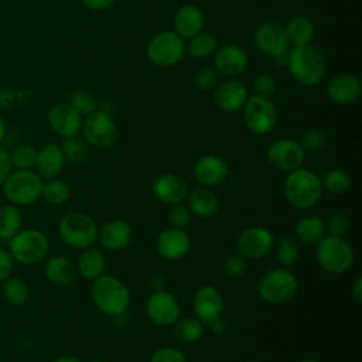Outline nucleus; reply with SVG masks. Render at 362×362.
I'll return each instance as SVG.
<instances>
[{"mask_svg": "<svg viewBox=\"0 0 362 362\" xmlns=\"http://www.w3.org/2000/svg\"><path fill=\"white\" fill-rule=\"evenodd\" d=\"M321 184H322V188H325L328 192L341 195L349 189L351 175L345 170L335 168V170L328 171L324 175V178L321 180Z\"/></svg>", "mask_w": 362, "mask_h": 362, "instance_id": "39", "label": "nucleus"}, {"mask_svg": "<svg viewBox=\"0 0 362 362\" xmlns=\"http://www.w3.org/2000/svg\"><path fill=\"white\" fill-rule=\"evenodd\" d=\"M205 16L198 6L185 4L180 7L174 17L175 34H178L182 40L192 38L198 33L204 31Z\"/></svg>", "mask_w": 362, "mask_h": 362, "instance_id": "24", "label": "nucleus"}, {"mask_svg": "<svg viewBox=\"0 0 362 362\" xmlns=\"http://www.w3.org/2000/svg\"><path fill=\"white\" fill-rule=\"evenodd\" d=\"M82 3L85 4V7L90 10L100 11V10L109 8L115 3V0H82Z\"/></svg>", "mask_w": 362, "mask_h": 362, "instance_id": "51", "label": "nucleus"}, {"mask_svg": "<svg viewBox=\"0 0 362 362\" xmlns=\"http://www.w3.org/2000/svg\"><path fill=\"white\" fill-rule=\"evenodd\" d=\"M146 54L151 64L167 68L182 59L185 54V44L178 34L173 31H163L150 40Z\"/></svg>", "mask_w": 362, "mask_h": 362, "instance_id": "9", "label": "nucleus"}, {"mask_svg": "<svg viewBox=\"0 0 362 362\" xmlns=\"http://www.w3.org/2000/svg\"><path fill=\"white\" fill-rule=\"evenodd\" d=\"M188 201V209L191 214L199 218H212L219 211V199L218 197L208 188H195L188 191L185 198Z\"/></svg>", "mask_w": 362, "mask_h": 362, "instance_id": "27", "label": "nucleus"}, {"mask_svg": "<svg viewBox=\"0 0 362 362\" xmlns=\"http://www.w3.org/2000/svg\"><path fill=\"white\" fill-rule=\"evenodd\" d=\"M61 150L65 156V160L74 163V164H81L83 163L88 156H89V147L88 143L78 137V136H71V137H64Z\"/></svg>", "mask_w": 362, "mask_h": 362, "instance_id": "34", "label": "nucleus"}, {"mask_svg": "<svg viewBox=\"0 0 362 362\" xmlns=\"http://www.w3.org/2000/svg\"><path fill=\"white\" fill-rule=\"evenodd\" d=\"M45 277L57 286H69L78 277V269L74 262L65 256L51 257L44 269Z\"/></svg>", "mask_w": 362, "mask_h": 362, "instance_id": "28", "label": "nucleus"}, {"mask_svg": "<svg viewBox=\"0 0 362 362\" xmlns=\"http://www.w3.org/2000/svg\"><path fill=\"white\" fill-rule=\"evenodd\" d=\"M194 177L204 187H215L225 181L229 173L226 161L215 154H206L194 164Z\"/></svg>", "mask_w": 362, "mask_h": 362, "instance_id": "20", "label": "nucleus"}, {"mask_svg": "<svg viewBox=\"0 0 362 362\" xmlns=\"http://www.w3.org/2000/svg\"><path fill=\"white\" fill-rule=\"evenodd\" d=\"M253 40L257 49L270 57H276L277 54L288 49L284 27L274 21L260 24L255 31Z\"/></svg>", "mask_w": 362, "mask_h": 362, "instance_id": "17", "label": "nucleus"}, {"mask_svg": "<svg viewBox=\"0 0 362 362\" xmlns=\"http://www.w3.org/2000/svg\"><path fill=\"white\" fill-rule=\"evenodd\" d=\"M42 181L37 173L30 170H17L7 175L3 182V191L7 199L17 205H30L41 197Z\"/></svg>", "mask_w": 362, "mask_h": 362, "instance_id": "7", "label": "nucleus"}, {"mask_svg": "<svg viewBox=\"0 0 362 362\" xmlns=\"http://www.w3.org/2000/svg\"><path fill=\"white\" fill-rule=\"evenodd\" d=\"M315 257L318 264L331 274L346 273L354 264V249L342 236L325 235L317 243Z\"/></svg>", "mask_w": 362, "mask_h": 362, "instance_id": "4", "label": "nucleus"}, {"mask_svg": "<svg viewBox=\"0 0 362 362\" xmlns=\"http://www.w3.org/2000/svg\"><path fill=\"white\" fill-rule=\"evenodd\" d=\"M322 189L317 174L301 167L290 171L283 184L286 199L297 209L313 208L320 201Z\"/></svg>", "mask_w": 362, "mask_h": 362, "instance_id": "3", "label": "nucleus"}, {"mask_svg": "<svg viewBox=\"0 0 362 362\" xmlns=\"http://www.w3.org/2000/svg\"><path fill=\"white\" fill-rule=\"evenodd\" d=\"M76 112L81 116H88L93 112H96V103L95 99L85 90H76L71 95V102H69Z\"/></svg>", "mask_w": 362, "mask_h": 362, "instance_id": "41", "label": "nucleus"}, {"mask_svg": "<svg viewBox=\"0 0 362 362\" xmlns=\"http://www.w3.org/2000/svg\"><path fill=\"white\" fill-rule=\"evenodd\" d=\"M150 362H187L185 355L177 349V348H171V346H164L157 349L151 358Z\"/></svg>", "mask_w": 362, "mask_h": 362, "instance_id": "47", "label": "nucleus"}, {"mask_svg": "<svg viewBox=\"0 0 362 362\" xmlns=\"http://www.w3.org/2000/svg\"><path fill=\"white\" fill-rule=\"evenodd\" d=\"M144 310L150 321L158 327L174 325L181 313L177 298L164 290L151 293L146 300Z\"/></svg>", "mask_w": 362, "mask_h": 362, "instance_id": "12", "label": "nucleus"}, {"mask_svg": "<svg viewBox=\"0 0 362 362\" xmlns=\"http://www.w3.org/2000/svg\"><path fill=\"white\" fill-rule=\"evenodd\" d=\"M253 89H255V95L263 96V98H269L274 93L276 90V79L272 75H259L256 76L255 82H253Z\"/></svg>", "mask_w": 362, "mask_h": 362, "instance_id": "48", "label": "nucleus"}, {"mask_svg": "<svg viewBox=\"0 0 362 362\" xmlns=\"http://www.w3.org/2000/svg\"><path fill=\"white\" fill-rule=\"evenodd\" d=\"M222 269H223L225 274H228L229 277H239L246 270V259L242 255H239V253L229 255L223 260Z\"/></svg>", "mask_w": 362, "mask_h": 362, "instance_id": "46", "label": "nucleus"}, {"mask_svg": "<svg viewBox=\"0 0 362 362\" xmlns=\"http://www.w3.org/2000/svg\"><path fill=\"white\" fill-rule=\"evenodd\" d=\"M351 294H352L355 301H358V303L362 301V277L361 276L355 280V283L352 286V290H351Z\"/></svg>", "mask_w": 362, "mask_h": 362, "instance_id": "52", "label": "nucleus"}, {"mask_svg": "<svg viewBox=\"0 0 362 362\" xmlns=\"http://www.w3.org/2000/svg\"><path fill=\"white\" fill-rule=\"evenodd\" d=\"M298 288L296 274L287 267L272 269L257 283L259 296L270 304H281L291 300Z\"/></svg>", "mask_w": 362, "mask_h": 362, "instance_id": "5", "label": "nucleus"}, {"mask_svg": "<svg viewBox=\"0 0 362 362\" xmlns=\"http://www.w3.org/2000/svg\"><path fill=\"white\" fill-rule=\"evenodd\" d=\"M300 256V247L298 243L290 238L283 236L276 243V257L277 262L281 264V267H290L293 266Z\"/></svg>", "mask_w": 362, "mask_h": 362, "instance_id": "38", "label": "nucleus"}, {"mask_svg": "<svg viewBox=\"0 0 362 362\" xmlns=\"http://www.w3.org/2000/svg\"><path fill=\"white\" fill-rule=\"evenodd\" d=\"M191 211L188 209L187 205H182L181 204H174V205H170V209H168V214H167V218L171 223L173 228H180V229H184L185 226L189 225L191 222Z\"/></svg>", "mask_w": 362, "mask_h": 362, "instance_id": "42", "label": "nucleus"}, {"mask_svg": "<svg viewBox=\"0 0 362 362\" xmlns=\"http://www.w3.org/2000/svg\"><path fill=\"white\" fill-rule=\"evenodd\" d=\"M8 249L13 259L23 264H34L42 260L48 252V238L38 229L18 230L10 240Z\"/></svg>", "mask_w": 362, "mask_h": 362, "instance_id": "8", "label": "nucleus"}, {"mask_svg": "<svg viewBox=\"0 0 362 362\" xmlns=\"http://www.w3.org/2000/svg\"><path fill=\"white\" fill-rule=\"evenodd\" d=\"M21 226V214L13 205H4L0 208V238L10 240Z\"/></svg>", "mask_w": 362, "mask_h": 362, "instance_id": "33", "label": "nucleus"}, {"mask_svg": "<svg viewBox=\"0 0 362 362\" xmlns=\"http://www.w3.org/2000/svg\"><path fill=\"white\" fill-rule=\"evenodd\" d=\"M10 168H11L10 156L3 148H0V184H3L7 175L10 174Z\"/></svg>", "mask_w": 362, "mask_h": 362, "instance_id": "50", "label": "nucleus"}, {"mask_svg": "<svg viewBox=\"0 0 362 362\" xmlns=\"http://www.w3.org/2000/svg\"><path fill=\"white\" fill-rule=\"evenodd\" d=\"M49 126L62 137L76 136L82 127V116L71 103H55L48 112Z\"/></svg>", "mask_w": 362, "mask_h": 362, "instance_id": "19", "label": "nucleus"}, {"mask_svg": "<svg viewBox=\"0 0 362 362\" xmlns=\"http://www.w3.org/2000/svg\"><path fill=\"white\" fill-rule=\"evenodd\" d=\"M287 68L298 83L313 86L321 82L324 78L327 71V61L318 48L308 44L288 49Z\"/></svg>", "mask_w": 362, "mask_h": 362, "instance_id": "2", "label": "nucleus"}, {"mask_svg": "<svg viewBox=\"0 0 362 362\" xmlns=\"http://www.w3.org/2000/svg\"><path fill=\"white\" fill-rule=\"evenodd\" d=\"M41 197L48 204L59 205V204H64V202H66L69 199L71 188H69V185L65 181L57 180V178H51L45 184H42Z\"/></svg>", "mask_w": 362, "mask_h": 362, "instance_id": "35", "label": "nucleus"}, {"mask_svg": "<svg viewBox=\"0 0 362 362\" xmlns=\"http://www.w3.org/2000/svg\"><path fill=\"white\" fill-rule=\"evenodd\" d=\"M247 98V89L243 83L238 81H226L216 88L214 102L221 110L236 112L243 107Z\"/></svg>", "mask_w": 362, "mask_h": 362, "instance_id": "25", "label": "nucleus"}, {"mask_svg": "<svg viewBox=\"0 0 362 362\" xmlns=\"http://www.w3.org/2000/svg\"><path fill=\"white\" fill-rule=\"evenodd\" d=\"M274 246L273 233L263 226H252L240 232L236 240L238 253L245 259H262Z\"/></svg>", "mask_w": 362, "mask_h": 362, "instance_id": "13", "label": "nucleus"}, {"mask_svg": "<svg viewBox=\"0 0 362 362\" xmlns=\"http://www.w3.org/2000/svg\"><path fill=\"white\" fill-rule=\"evenodd\" d=\"M90 362H105V361H102V359H93V361H90Z\"/></svg>", "mask_w": 362, "mask_h": 362, "instance_id": "58", "label": "nucleus"}, {"mask_svg": "<svg viewBox=\"0 0 362 362\" xmlns=\"http://www.w3.org/2000/svg\"><path fill=\"white\" fill-rule=\"evenodd\" d=\"M4 133H6V124H4V120L0 117V141L4 137Z\"/></svg>", "mask_w": 362, "mask_h": 362, "instance_id": "56", "label": "nucleus"}, {"mask_svg": "<svg viewBox=\"0 0 362 362\" xmlns=\"http://www.w3.org/2000/svg\"><path fill=\"white\" fill-rule=\"evenodd\" d=\"M151 189L154 197L167 205L181 204L188 195V185L185 180L173 173H164L156 177Z\"/></svg>", "mask_w": 362, "mask_h": 362, "instance_id": "18", "label": "nucleus"}, {"mask_svg": "<svg viewBox=\"0 0 362 362\" xmlns=\"http://www.w3.org/2000/svg\"><path fill=\"white\" fill-rule=\"evenodd\" d=\"M58 229L62 240L75 249L90 247L98 238L96 222L83 212H71L65 215L61 219Z\"/></svg>", "mask_w": 362, "mask_h": 362, "instance_id": "6", "label": "nucleus"}, {"mask_svg": "<svg viewBox=\"0 0 362 362\" xmlns=\"http://www.w3.org/2000/svg\"><path fill=\"white\" fill-rule=\"evenodd\" d=\"M192 308L197 320L204 327H209L215 321L222 318L223 297L216 287L209 284L202 286L194 294Z\"/></svg>", "mask_w": 362, "mask_h": 362, "instance_id": "14", "label": "nucleus"}, {"mask_svg": "<svg viewBox=\"0 0 362 362\" xmlns=\"http://www.w3.org/2000/svg\"><path fill=\"white\" fill-rule=\"evenodd\" d=\"M284 33L287 42L293 47L308 45L314 38V25L310 18L304 16H296L286 24Z\"/></svg>", "mask_w": 362, "mask_h": 362, "instance_id": "29", "label": "nucleus"}, {"mask_svg": "<svg viewBox=\"0 0 362 362\" xmlns=\"http://www.w3.org/2000/svg\"><path fill=\"white\" fill-rule=\"evenodd\" d=\"M243 120L252 133L266 134L277 123V109L269 98L253 95L243 105Z\"/></svg>", "mask_w": 362, "mask_h": 362, "instance_id": "10", "label": "nucleus"}, {"mask_svg": "<svg viewBox=\"0 0 362 362\" xmlns=\"http://www.w3.org/2000/svg\"><path fill=\"white\" fill-rule=\"evenodd\" d=\"M218 47V41L216 38L205 31L198 33L197 35H194L192 38H189L188 45H185V51L197 59H204L211 57L212 54H215Z\"/></svg>", "mask_w": 362, "mask_h": 362, "instance_id": "32", "label": "nucleus"}, {"mask_svg": "<svg viewBox=\"0 0 362 362\" xmlns=\"http://www.w3.org/2000/svg\"><path fill=\"white\" fill-rule=\"evenodd\" d=\"M164 287H165V281H164V279H163L161 276H154V277L151 279V288H153L154 291L164 290Z\"/></svg>", "mask_w": 362, "mask_h": 362, "instance_id": "53", "label": "nucleus"}, {"mask_svg": "<svg viewBox=\"0 0 362 362\" xmlns=\"http://www.w3.org/2000/svg\"><path fill=\"white\" fill-rule=\"evenodd\" d=\"M82 134L86 143L107 148L112 147L119 137V130L115 120L105 112H93L82 122Z\"/></svg>", "mask_w": 362, "mask_h": 362, "instance_id": "11", "label": "nucleus"}, {"mask_svg": "<svg viewBox=\"0 0 362 362\" xmlns=\"http://www.w3.org/2000/svg\"><path fill=\"white\" fill-rule=\"evenodd\" d=\"M298 362H318V361L314 359V358H304V359H301V361H298Z\"/></svg>", "mask_w": 362, "mask_h": 362, "instance_id": "57", "label": "nucleus"}, {"mask_svg": "<svg viewBox=\"0 0 362 362\" xmlns=\"http://www.w3.org/2000/svg\"><path fill=\"white\" fill-rule=\"evenodd\" d=\"M90 297L99 311L106 315H123L130 305V293L126 284L115 276L100 274L92 281Z\"/></svg>", "mask_w": 362, "mask_h": 362, "instance_id": "1", "label": "nucleus"}, {"mask_svg": "<svg viewBox=\"0 0 362 362\" xmlns=\"http://www.w3.org/2000/svg\"><path fill=\"white\" fill-rule=\"evenodd\" d=\"M362 93V83L356 75L342 74L334 76L328 86L327 95L337 105H351Z\"/></svg>", "mask_w": 362, "mask_h": 362, "instance_id": "22", "label": "nucleus"}, {"mask_svg": "<svg viewBox=\"0 0 362 362\" xmlns=\"http://www.w3.org/2000/svg\"><path fill=\"white\" fill-rule=\"evenodd\" d=\"M218 78H219V74L216 72L215 68H211V66H205L202 68L194 78V85L198 90H202V92H208L211 89H214L218 83Z\"/></svg>", "mask_w": 362, "mask_h": 362, "instance_id": "43", "label": "nucleus"}, {"mask_svg": "<svg viewBox=\"0 0 362 362\" xmlns=\"http://www.w3.org/2000/svg\"><path fill=\"white\" fill-rule=\"evenodd\" d=\"M54 362H81V361L74 355H64V356H59L58 359H55Z\"/></svg>", "mask_w": 362, "mask_h": 362, "instance_id": "55", "label": "nucleus"}, {"mask_svg": "<svg viewBox=\"0 0 362 362\" xmlns=\"http://www.w3.org/2000/svg\"><path fill=\"white\" fill-rule=\"evenodd\" d=\"M325 223L321 218L305 215L296 223V235L305 245H317L325 236Z\"/></svg>", "mask_w": 362, "mask_h": 362, "instance_id": "30", "label": "nucleus"}, {"mask_svg": "<svg viewBox=\"0 0 362 362\" xmlns=\"http://www.w3.org/2000/svg\"><path fill=\"white\" fill-rule=\"evenodd\" d=\"M202 335L204 325L197 318H178L174 324V337L180 342H195Z\"/></svg>", "mask_w": 362, "mask_h": 362, "instance_id": "36", "label": "nucleus"}, {"mask_svg": "<svg viewBox=\"0 0 362 362\" xmlns=\"http://www.w3.org/2000/svg\"><path fill=\"white\" fill-rule=\"evenodd\" d=\"M247 66V55L243 48L228 44L215 51L214 68L218 74L225 76H236Z\"/></svg>", "mask_w": 362, "mask_h": 362, "instance_id": "21", "label": "nucleus"}, {"mask_svg": "<svg viewBox=\"0 0 362 362\" xmlns=\"http://www.w3.org/2000/svg\"><path fill=\"white\" fill-rule=\"evenodd\" d=\"M13 256L6 249L0 247V281H4L10 277L13 272Z\"/></svg>", "mask_w": 362, "mask_h": 362, "instance_id": "49", "label": "nucleus"}, {"mask_svg": "<svg viewBox=\"0 0 362 362\" xmlns=\"http://www.w3.org/2000/svg\"><path fill=\"white\" fill-rule=\"evenodd\" d=\"M209 328H211L215 334H222V332L225 331V328H226V324H225V321H223L222 318H219V320L215 321L212 325H209Z\"/></svg>", "mask_w": 362, "mask_h": 362, "instance_id": "54", "label": "nucleus"}, {"mask_svg": "<svg viewBox=\"0 0 362 362\" xmlns=\"http://www.w3.org/2000/svg\"><path fill=\"white\" fill-rule=\"evenodd\" d=\"M189 235L180 228H168L157 238V252L167 260H180L185 257L191 249Z\"/></svg>", "mask_w": 362, "mask_h": 362, "instance_id": "16", "label": "nucleus"}, {"mask_svg": "<svg viewBox=\"0 0 362 362\" xmlns=\"http://www.w3.org/2000/svg\"><path fill=\"white\" fill-rule=\"evenodd\" d=\"M3 294L10 304L21 305L30 296V287L20 277H7L3 284Z\"/></svg>", "mask_w": 362, "mask_h": 362, "instance_id": "37", "label": "nucleus"}, {"mask_svg": "<svg viewBox=\"0 0 362 362\" xmlns=\"http://www.w3.org/2000/svg\"><path fill=\"white\" fill-rule=\"evenodd\" d=\"M300 146L303 147L304 151H318L324 147L325 144V136L321 130L317 129H311L308 132H305L301 137V141H298Z\"/></svg>", "mask_w": 362, "mask_h": 362, "instance_id": "45", "label": "nucleus"}, {"mask_svg": "<svg viewBox=\"0 0 362 362\" xmlns=\"http://www.w3.org/2000/svg\"><path fill=\"white\" fill-rule=\"evenodd\" d=\"M76 269L83 279L86 280L96 279L103 273V269H105V257L102 252L95 247H86L78 259Z\"/></svg>", "mask_w": 362, "mask_h": 362, "instance_id": "31", "label": "nucleus"}, {"mask_svg": "<svg viewBox=\"0 0 362 362\" xmlns=\"http://www.w3.org/2000/svg\"><path fill=\"white\" fill-rule=\"evenodd\" d=\"M133 239L132 226L122 221L115 219L105 223L100 229H98V238L100 246L106 250H120L124 249Z\"/></svg>", "mask_w": 362, "mask_h": 362, "instance_id": "23", "label": "nucleus"}, {"mask_svg": "<svg viewBox=\"0 0 362 362\" xmlns=\"http://www.w3.org/2000/svg\"><path fill=\"white\" fill-rule=\"evenodd\" d=\"M267 161L276 170L290 173L301 167L305 151L298 141L293 139H280L267 148Z\"/></svg>", "mask_w": 362, "mask_h": 362, "instance_id": "15", "label": "nucleus"}, {"mask_svg": "<svg viewBox=\"0 0 362 362\" xmlns=\"http://www.w3.org/2000/svg\"><path fill=\"white\" fill-rule=\"evenodd\" d=\"M65 156L61 150V146L57 144H47L37 151V158H35V170L37 174L42 178L51 180L55 178L65 165Z\"/></svg>", "mask_w": 362, "mask_h": 362, "instance_id": "26", "label": "nucleus"}, {"mask_svg": "<svg viewBox=\"0 0 362 362\" xmlns=\"http://www.w3.org/2000/svg\"><path fill=\"white\" fill-rule=\"evenodd\" d=\"M35 158L37 150L31 144H18L10 156V163L18 170H30L34 167Z\"/></svg>", "mask_w": 362, "mask_h": 362, "instance_id": "40", "label": "nucleus"}, {"mask_svg": "<svg viewBox=\"0 0 362 362\" xmlns=\"http://www.w3.org/2000/svg\"><path fill=\"white\" fill-rule=\"evenodd\" d=\"M351 228V221L344 212H334L325 225V229H328L329 235L334 236H345Z\"/></svg>", "mask_w": 362, "mask_h": 362, "instance_id": "44", "label": "nucleus"}]
</instances>
